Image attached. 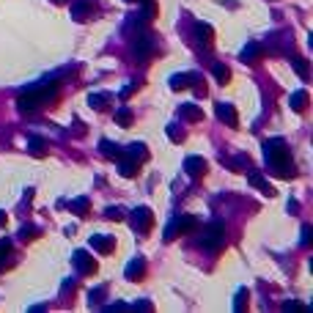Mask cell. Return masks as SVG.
<instances>
[{"instance_id":"1","label":"cell","mask_w":313,"mask_h":313,"mask_svg":"<svg viewBox=\"0 0 313 313\" xmlns=\"http://www.w3.org/2000/svg\"><path fill=\"white\" fill-rule=\"evenodd\" d=\"M264 154H267V165L280 176V179H291V176H294V162H291L289 148H286V143L280 138L264 143Z\"/></svg>"},{"instance_id":"2","label":"cell","mask_w":313,"mask_h":313,"mask_svg":"<svg viewBox=\"0 0 313 313\" xmlns=\"http://www.w3.org/2000/svg\"><path fill=\"white\" fill-rule=\"evenodd\" d=\"M52 97H55V83L30 85L28 91L19 93V110H22V113H33V110H39L42 105H47Z\"/></svg>"},{"instance_id":"3","label":"cell","mask_w":313,"mask_h":313,"mask_svg":"<svg viewBox=\"0 0 313 313\" xmlns=\"http://www.w3.org/2000/svg\"><path fill=\"white\" fill-rule=\"evenodd\" d=\"M223 242H226V226H223L220 220L212 223L206 231H203V236H201V244L206 250H220L223 247Z\"/></svg>"},{"instance_id":"4","label":"cell","mask_w":313,"mask_h":313,"mask_svg":"<svg viewBox=\"0 0 313 313\" xmlns=\"http://www.w3.org/2000/svg\"><path fill=\"white\" fill-rule=\"evenodd\" d=\"M195 228H198V220H195V217H190V214H184V217H176V220L171 223V226L165 228V239L171 242V239H176V236L190 234V231H195Z\"/></svg>"},{"instance_id":"5","label":"cell","mask_w":313,"mask_h":313,"mask_svg":"<svg viewBox=\"0 0 313 313\" xmlns=\"http://www.w3.org/2000/svg\"><path fill=\"white\" fill-rule=\"evenodd\" d=\"M151 52H154V39L148 36V33H140L138 42H135V58L146 64V60L151 58Z\"/></svg>"},{"instance_id":"6","label":"cell","mask_w":313,"mask_h":313,"mask_svg":"<svg viewBox=\"0 0 313 313\" xmlns=\"http://www.w3.org/2000/svg\"><path fill=\"white\" fill-rule=\"evenodd\" d=\"M132 223H135V231H138V234H146V231L151 228V223H154V214H151V209H146V206L135 209V217H132Z\"/></svg>"},{"instance_id":"7","label":"cell","mask_w":313,"mask_h":313,"mask_svg":"<svg viewBox=\"0 0 313 313\" xmlns=\"http://www.w3.org/2000/svg\"><path fill=\"white\" fill-rule=\"evenodd\" d=\"M72 258H74V267H77L80 275H91V272H97V261H93V256H88V253H83V250H77Z\"/></svg>"},{"instance_id":"8","label":"cell","mask_w":313,"mask_h":313,"mask_svg":"<svg viewBox=\"0 0 313 313\" xmlns=\"http://www.w3.org/2000/svg\"><path fill=\"white\" fill-rule=\"evenodd\" d=\"M190 85H195V91H198V74L187 72V74H173V77H171V88H173V91H179V88H190Z\"/></svg>"},{"instance_id":"9","label":"cell","mask_w":313,"mask_h":313,"mask_svg":"<svg viewBox=\"0 0 313 313\" xmlns=\"http://www.w3.org/2000/svg\"><path fill=\"white\" fill-rule=\"evenodd\" d=\"M93 0H80V3L72 6V17L77 19V22H83V19H88V14H93Z\"/></svg>"},{"instance_id":"10","label":"cell","mask_w":313,"mask_h":313,"mask_svg":"<svg viewBox=\"0 0 313 313\" xmlns=\"http://www.w3.org/2000/svg\"><path fill=\"white\" fill-rule=\"evenodd\" d=\"M91 247L99 250V253H110V250L115 247V242H113V236H99V234H93V236H91Z\"/></svg>"},{"instance_id":"11","label":"cell","mask_w":313,"mask_h":313,"mask_svg":"<svg viewBox=\"0 0 313 313\" xmlns=\"http://www.w3.org/2000/svg\"><path fill=\"white\" fill-rule=\"evenodd\" d=\"M184 168H187L190 176H201L203 171H206V160H203V156H187Z\"/></svg>"},{"instance_id":"12","label":"cell","mask_w":313,"mask_h":313,"mask_svg":"<svg viewBox=\"0 0 313 313\" xmlns=\"http://www.w3.org/2000/svg\"><path fill=\"white\" fill-rule=\"evenodd\" d=\"M217 115H220V121H226L228 127L239 124V118H236V113H234V107H231V105H223V102H220V105H217Z\"/></svg>"},{"instance_id":"13","label":"cell","mask_w":313,"mask_h":313,"mask_svg":"<svg viewBox=\"0 0 313 313\" xmlns=\"http://www.w3.org/2000/svg\"><path fill=\"white\" fill-rule=\"evenodd\" d=\"M143 272H146V261H143V258L129 261V267H127V277H129V280H140Z\"/></svg>"},{"instance_id":"14","label":"cell","mask_w":313,"mask_h":313,"mask_svg":"<svg viewBox=\"0 0 313 313\" xmlns=\"http://www.w3.org/2000/svg\"><path fill=\"white\" fill-rule=\"evenodd\" d=\"M212 25H206V22H198L195 25V36H198V44H212Z\"/></svg>"},{"instance_id":"15","label":"cell","mask_w":313,"mask_h":313,"mask_svg":"<svg viewBox=\"0 0 313 313\" xmlns=\"http://www.w3.org/2000/svg\"><path fill=\"white\" fill-rule=\"evenodd\" d=\"M291 107H294L297 113H302L305 107H308V91H297V93H291Z\"/></svg>"},{"instance_id":"16","label":"cell","mask_w":313,"mask_h":313,"mask_svg":"<svg viewBox=\"0 0 313 313\" xmlns=\"http://www.w3.org/2000/svg\"><path fill=\"white\" fill-rule=\"evenodd\" d=\"M247 179H250V184H253V187H258L264 195H272V193H275V190L269 187V181H264L258 173H253V171H250V176H247Z\"/></svg>"},{"instance_id":"17","label":"cell","mask_w":313,"mask_h":313,"mask_svg":"<svg viewBox=\"0 0 313 313\" xmlns=\"http://www.w3.org/2000/svg\"><path fill=\"white\" fill-rule=\"evenodd\" d=\"M28 151H30L33 156H44V154H47V143H44L42 138H30V140H28Z\"/></svg>"},{"instance_id":"18","label":"cell","mask_w":313,"mask_h":313,"mask_svg":"<svg viewBox=\"0 0 313 313\" xmlns=\"http://www.w3.org/2000/svg\"><path fill=\"white\" fill-rule=\"evenodd\" d=\"M181 118H187V121H201V118H203V110H201V107H195V105H184V107H181Z\"/></svg>"},{"instance_id":"19","label":"cell","mask_w":313,"mask_h":313,"mask_svg":"<svg viewBox=\"0 0 313 313\" xmlns=\"http://www.w3.org/2000/svg\"><path fill=\"white\" fill-rule=\"evenodd\" d=\"M107 99H110L107 93H91V97H88V105H91L93 110H105V107H107Z\"/></svg>"},{"instance_id":"20","label":"cell","mask_w":313,"mask_h":313,"mask_svg":"<svg viewBox=\"0 0 313 313\" xmlns=\"http://www.w3.org/2000/svg\"><path fill=\"white\" fill-rule=\"evenodd\" d=\"M261 47H258V44H247V47H244V50H242V60H244V64H247V60H258V55H261Z\"/></svg>"},{"instance_id":"21","label":"cell","mask_w":313,"mask_h":313,"mask_svg":"<svg viewBox=\"0 0 313 313\" xmlns=\"http://www.w3.org/2000/svg\"><path fill=\"white\" fill-rule=\"evenodd\" d=\"M115 124H121V127H129V124H132V110H127V107H121V110H115Z\"/></svg>"},{"instance_id":"22","label":"cell","mask_w":313,"mask_h":313,"mask_svg":"<svg viewBox=\"0 0 313 313\" xmlns=\"http://www.w3.org/2000/svg\"><path fill=\"white\" fill-rule=\"evenodd\" d=\"M72 212L74 214H88V198H77V201H72Z\"/></svg>"},{"instance_id":"23","label":"cell","mask_w":313,"mask_h":313,"mask_svg":"<svg viewBox=\"0 0 313 313\" xmlns=\"http://www.w3.org/2000/svg\"><path fill=\"white\" fill-rule=\"evenodd\" d=\"M212 72H214V77L220 80V83H228L231 72H228V69H226V66H223V64H214V69H212Z\"/></svg>"},{"instance_id":"24","label":"cell","mask_w":313,"mask_h":313,"mask_svg":"<svg viewBox=\"0 0 313 313\" xmlns=\"http://www.w3.org/2000/svg\"><path fill=\"white\" fill-rule=\"evenodd\" d=\"M291 64H294V69L299 72V77H302V80H308V60H302V58H294V60H291Z\"/></svg>"},{"instance_id":"25","label":"cell","mask_w":313,"mask_h":313,"mask_svg":"<svg viewBox=\"0 0 313 313\" xmlns=\"http://www.w3.org/2000/svg\"><path fill=\"white\" fill-rule=\"evenodd\" d=\"M102 154H107V156H118V154H121V148H118V146H113L110 140H102Z\"/></svg>"},{"instance_id":"26","label":"cell","mask_w":313,"mask_h":313,"mask_svg":"<svg viewBox=\"0 0 313 313\" xmlns=\"http://www.w3.org/2000/svg\"><path fill=\"white\" fill-rule=\"evenodd\" d=\"M105 217L107 220H124V209H118V206H110L105 212Z\"/></svg>"},{"instance_id":"27","label":"cell","mask_w":313,"mask_h":313,"mask_svg":"<svg viewBox=\"0 0 313 313\" xmlns=\"http://www.w3.org/2000/svg\"><path fill=\"white\" fill-rule=\"evenodd\" d=\"M168 135H171V140H176V143L184 140V129H179V127H168Z\"/></svg>"},{"instance_id":"28","label":"cell","mask_w":313,"mask_h":313,"mask_svg":"<svg viewBox=\"0 0 313 313\" xmlns=\"http://www.w3.org/2000/svg\"><path fill=\"white\" fill-rule=\"evenodd\" d=\"M105 291H107L105 286H99V289H93V291H91V305H93V302H99V299L105 297Z\"/></svg>"},{"instance_id":"29","label":"cell","mask_w":313,"mask_h":313,"mask_svg":"<svg viewBox=\"0 0 313 313\" xmlns=\"http://www.w3.org/2000/svg\"><path fill=\"white\" fill-rule=\"evenodd\" d=\"M244 297H247V291H244V289H242V291H239V294H236V305H234V308H236V310H242V308H244Z\"/></svg>"},{"instance_id":"30","label":"cell","mask_w":313,"mask_h":313,"mask_svg":"<svg viewBox=\"0 0 313 313\" xmlns=\"http://www.w3.org/2000/svg\"><path fill=\"white\" fill-rule=\"evenodd\" d=\"M9 250H11V244H9V242H0V264L6 261V256H9Z\"/></svg>"},{"instance_id":"31","label":"cell","mask_w":313,"mask_h":313,"mask_svg":"<svg viewBox=\"0 0 313 313\" xmlns=\"http://www.w3.org/2000/svg\"><path fill=\"white\" fill-rule=\"evenodd\" d=\"M302 244H305V247L310 244V226H305V228H302Z\"/></svg>"},{"instance_id":"32","label":"cell","mask_w":313,"mask_h":313,"mask_svg":"<svg viewBox=\"0 0 313 313\" xmlns=\"http://www.w3.org/2000/svg\"><path fill=\"white\" fill-rule=\"evenodd\" d=\"M283 308H286V310H299V308H302V305H299V302H286Z\"/></svg>"},{"instance_id":"33","label":"cell","mask_w":313,"mask_h":313,"mask_svg":"<svg viewBox=\"0 0 313 313\" xmlns=\"http://www.w3.org/2000/svg\"><path fill=\"white\" fill-rule=\"evenodd\" d=\"M3 223H6V214H3V212H0V226H3Z\"/></svg>"},{"instance_id":"34","label":"cell","mask_w":313,"mask_h":313,"mask_svg":"<svg viewBox=\"0 0 313 313\" xmlns=\"http://www.w3.org/2000/svg\"><path fill=\"white\" fill-rule=\"evenodd\" d=\"M127 3H135V0H127ZM138 3H140V0H138ZM143 3H146V0H143Z\"/></svg>"},{"instance_id":"35","label":"cell","mask_w":313,"mask_h":313,"mask_svg":"<svg viewBox=\"0 0 313 313\" xmlns=\"http://www.w3.org/2000/svg\"><path fill=\"white\" fill-rule=\"evenodd\" d=\"M55 3H60V0H55Z\"/></svg>"}]
</instances>
